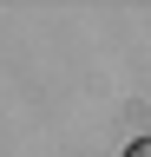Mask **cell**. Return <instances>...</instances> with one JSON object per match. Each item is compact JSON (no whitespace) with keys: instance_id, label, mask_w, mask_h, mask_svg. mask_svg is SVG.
<instances>
[{"instance_id":"cell-1","label":"cell","mask_w":151,"mask_h":157,"mask_svg":"<svg viewBox=\"0 0 151 157\" xmlns=\"http://www.w3.org/2000/svg\"><path fill=\"white\" fill-rule=\"evenodd\" d=\"M125 157H151V137H138V144H125Z\"/></svg>"}]
</instances>
